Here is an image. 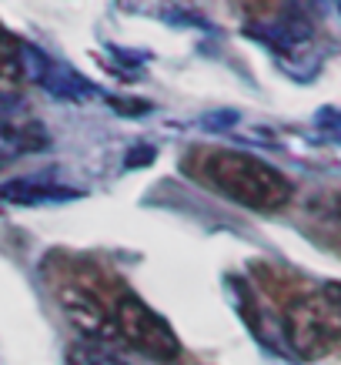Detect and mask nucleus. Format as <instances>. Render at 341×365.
Instances as JSON below:
<instances>
[{
    "instance_id": "obj_1",
    "label": "nucleus",
    "mask_w": 341,
    "mask_h": 365,
    "mask_svg": "<svg viewBox=\"0 0 341 365\" xmlns=\"http://www.w3.org/2000/svg\"><path fill=\"white\" fill-rule=\"evenodd\" d=\"M201 175L214 191L228 195L231 201L251 211H278L295 195L291 181L275 165H268L248 151H231V148L208 151Z\"/></svg>"
},
{
    "instance_id": "obj_2",
    "label": "nucleus",
    "mask_w": 341,
    "mask_h": 365,
    "mask_svg": "<svg viewBox=\"0 0 341 365\" xmlns=\"http://www.w3.org/2000/svg\"><path fill=\"white\" fill-rule=\"evenodd\" d=\"M114 332L131 349L144 352L147 359H157V362H171L181 352L174 329L147 302L131 295V292H121L114 302Z\"/></svg>"
},
{
    "instance_id": "obj_3",
    "label": "nucleus",
    "mask_w": 341,
    "mask_h": 365,
    "mask_svg": "<svg viewBox=\"0 0 341 365\" xmlns=\"http://www.w3.org/2000/svg\"><path fill=\"white\" fill-rule=\"evenodd\" d=\"M288 345L301 359H325L341 345V319L328 302L321 299H298L285 315Z\"/></svg>"
},
{
    "instance_id": "obj_4",
    "label": "nucleus",
    "mask_w": 341,
    "mask_h": 365,
    "mask_svg": "<svg viewBox=\"0 0 341 365\" xmlns=\"http://www.w3.org/2000/svg\"><path fill=\"white\" fill-rule=\"evenodd\" d=\"M70 272L74 275L61 278L54 285L57 305L90 339H117V332H114V309H107V302H104L98 288V278L80 275L78 265H70Z\"/></svg>"
},
{
    "instance_id": "obj_5",
    "label": "nucleus",
    "mask_w": 341,
    "mask_h": 365,
    "mask_svg": "<svg viewBox=\"0 0 341 365\" xmlns=\"http://www.w3.org/2000/svg\"><path fill=\"white\" fill-rule=\"evenodd\" d=\"M0 198L11 201V205H27V208H33V205H47V201H70V198H78V191L17 178V181H7V185L0 188Z\"/></svg>"
},
{
    "instance_id": "obj_6",
    "label": "nucleus",
    "mask_w": 341,
    "mask_h": 365,
    "mask_svg": "<svg viewBox=\"0 0 341 365\" xmlns=\"http://www.w3.org/2000/svg\"><path fill=\"white\" fill-rule=\"evenodd\" d=\"M305 211H308L315 222L341 232V188H321V191H315V195H308Z\"/></svg>"
},
{
    "instance_id": "obj_7",
    "label": "nucleus",
    "mask_w": 341,
    "mask_h": 365,
    "mask_svg": "<svg viewBox=\"0 0 341 365\" xmlns=\"http://www.w3.org/2000/svg\"><path fill=\"white\" fill-rule=\"evenodd\" d=\"M0 78L21 81L23 78V44L0 27Z\"/></svg>"
},
{
    "instance_id": "obj_8",
    "label": "nucleus",
    "mask_w": 341,
    "mask_h": 365,
    "mask_svg": "<svg viewBox=\"0 0 341 365\" xmlns=\"http://www.w3.org/2000/svg\"><path fill=\"white\" fill-rule=\"evenodd\" d=\"M67 365H127L121 362L117 355L104 352L100 345H90V342H80L67 352Z\"/></svg>"
},
{
    "instance_id": "obj_9",
    "label": "nucleus",
    "mask_w": 341,
    "mask_h": 365,
    "mask_svg": "<svg viewBox=\"0 0 341 365\" xmlns=\"http://www.w3.org/2000/svg\"><path fill=\"white\" fill-rule=\"evenodd\" d=\"M151 161H154V148H151V144H137V148L127 151V161H124V165L141 168V165H151Z\"/></svg>"
},
{
    "instance_id": "obj_10",
    "label": "nucleus",
    "mask_w": 341,
    "mask_h": 365,
    "mask_svg": "<svg viewBox=\"0 0 341 365\" xmlns=\"http://www.w3.org/2000/svg\"><path fill=\"white\" fill-rule=\"evenodd\" d=\"M321 295H325V302H328L331 309H338V312H341V282H325Z\"/></svg>"
},
{
    "instance_id": "obj_11",
    "label": "nucleus",
    "mask_w": 341,
    "mask_h": 365,
    "mask_svg": "<svg viewBox=\"0 0 341 365\" xmlns=\"http://www.w3.org/2000/svg\"><path fill=\"white\" fill-rule=\"evenodd\" d=\"M338 11H341V7H338Z\"/></svg>"
}]
</instances>
